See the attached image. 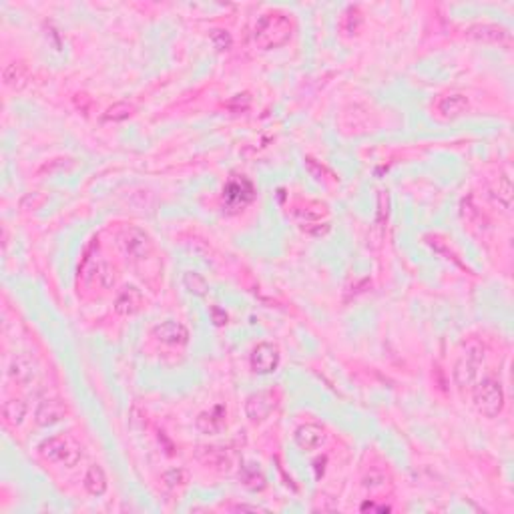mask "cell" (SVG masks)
<instances>
[{"mask_svg": "<svg viewBox=\"0 0 514 514\" xmlns=\"http://www.w3.org/2000/svg\"><path fill=\"white\" fill-rule=\"evenodd\" d=\"M189 480L187 472L183 468H173V470H167L163 474V482L169 486V488H177V486H185Z\"/></svg>", "mask_w": 514, "mask_h": 514, "instance_id": "24", "label": "cell"}, {"mask_svg": "<svg viewBox=\"0 0 514 514\" xmlns=\"http://www.w3.org/2000/svg\"><path fill=\"white\" fill-rule=\"evenodd\" d=\"M468 36H472L474 41H480V43L503 44V46H506V49L513 44V32L508 31L506 26H500V24H490V22H484V24H474L472 29H468Z\"/></svg>", "mask_w": 514, "mask_h": 514, "instance_id": "8", "label": "cell"}, {"mask_svg": "<svg viewBox=\"0 0 514 514\" xmlns=\"http://www.w3.org/2000/svg\"><path fill=\"white\" fill-rule=\"evenodd\" d=\"M296 444L300 446L301 450L306 452H311V450H318L323 444L326 440V432L323 428H320L318 424H301L300 428L296 430Z\"/></svg>", "mask_w": 514, "mask_h": 514, "instance_id": "14", "label": "cell"}, {"mask_svg": "<svg viewBox=\"0 0 514 514\" xmlns=\"http://www.w3.org/2000/svg\"><path fill=\"white\" fill-rule=\"evenodd\" d=\"M153 336L159 342L167 343V346H187L189 343V330L183 326L181 321H161L159 326L153 328Z\"/></svg>", "mask_w": 514, "mask_h": 514, "instance_id": "9", "label": "cell"}, {"mask_svg": "<svg viewBox=\"0 0 514 514\" xmlns=\"http://www.w3.org/2000/svg\"><path fill=\"white\" fill-rule=\"evenodd\" d=\"M141 306H143V293L137 288L127 286L119 291L115 300V311L119 316H133L141 310Z\"/></svg>", "mask_w": 514, "mask_h": 514, "instance_id": "15", "label": "cell"}, {"mask_svg": "<svg viewBox=\"0 0 514 514\" xmlns=\"http://www.w3.org/2000/svg\"><path fill=\"white\" fill-rule=\"evenodd\" d=\"M362 510H380V513H384V510H390L388 506H378L374 503H364L362 504Z\"/></svg>", "mask_w": 514, "mask_h": 514, "instance_id": "30", "label": "cell"}, {"mask_svg": "<svg viewBox=\"0 0 514 514\" xmlns=\"http://www.w3.org/2000/svg\"><path fill=\"white\" fill-rule=\"evenodd\" d=\"M64 416H66V408L59 400H44L41 402V406L36 408V422L44 428L59 424Z\"/></svg>", "mask_w": 514, "mask_h": 514, "instance_id": "16", "label": "cell"}, {"mask_svg": "<svg viewBox=\"0 0 514 514\" xmlns=\"http://www.w3.org/2000/svg\"><path fill=\"white\" fill-rule=\"evenodd\" d=\"M474 406L480 412L482 416L496 418L504 408V390L503 384L494 378V376H486L482 378L478 384L474 386Z\"/></svg>", "mask_w": 514, "mask_h": 514, "instance_id": "2", "label": "cell"}, {"mask_svg": "<svg viewBox=\"0 0 514 514\" xmlns=\"http://www.w3.org/2000/svg\"><path fill=\"white\" fill-rule=\"evenodd\" d=\"M39 454L44 460L56 462L71 468L81 460V446L69 436H51L39 444Z\"/></svg>", "mask_w": 514, "mask_h": 514, "instance_id": "3", "label": "cell"}, {"mask_svg": "<svg viewBox=\"0 0 514 514\" xmlns=\"http://www.w3.org/2000/svg\"><path fill=\"white\" fill-rule=\"evenodd\" d=\"M183 283H185V288L189 289L193 296H205L207 289H209L205 278H201V276L195 273V271H187V273L183 276Z\"/></svg>", "mask_w": 514, "mask_h": 514, "instance_id": "22", "label": "cell"}, {"mask_svg": "<svg viewBox=\"0 0 514 514\" xmlns=\"http://www.w3.org/2000/svg\"><path fill=\"white\" fill-rule=\"evenodd\" d=\"M233 510H251V513H257V510H263V508H259V506H247V504H237V506H233Z\"/></svg>", "mask_w": 514, "mask_h": 514, "instance_id": "31", "label": "cell"}, {"mask_svg": "<svg viewBox=\"0 0 514 514\" xmlns=\"http://www.w3.org/2000/svg\"><path fill=\"white\" fill-rule=\"evenodd\" d=\"M326 462H328L326 456H321V458H318V460L313 462V468H316V478H318V480H320L321 476H323V470H326L323 466H326Z\"/></svg>", "mask_w": 514, "mask_h": 514, "instance_id": "29", "label": "cell"}, {"mask_svg": "<svg viewBox=\"0 0 514 514\" xmlns=\"http://www.w3.org/2000/svg\"><path fill=\"white\" fill-rule=\"evenodd\" d=\"M209 313H211V320H213L215 326H225V323H227V313H225L221 308L213 306V308L209 310Z\"/></svg>", "mask_w": 514, "mask_h": 514, "instance_id": "28", "label": "cell"}, {"mask_svg": "<svg viewBox=\"0 0 514 514\" xmlns=\"http://www.w3.org/2000/svg\"><path fill=\"white\" fill-rule=\"evenodd\" d=\"M26 76H29V71L22 63H11L2 73L4 85L11 86V89H22L26 85Z\"/></svg>", "mask_w": 514, "mask_h": 514, "instance_id": "19", "label": "cell"}, {"mask_svg": "<svg viewBox=\"0 0 514 514\" xmlns=\"http://www.w3.org/2000/svg\"><path fill=\"white\" fill-rule=\"evenodd\" d=\"M482 358H484V348L480 346V342L470 340L468 343H464V350H462L460 358L456 362V368H454L456 384L460 388H466V386H472L476 382Z\"/></svg>", "mask_w": 514, "mask_h": 514, "instance_id": "4", "label": "cell"}, {"mask_svg": "<svg viewBox=\"0 0 514 514\" xmlns=\"http://www.w3.org/2000/svg\"><path fill=\"white\" fill-rule=\"evenodd\" d=\"M2 416H4V420H6L9 424L19 426V424H22L24 416H26V404L22 402L21 398H11V400H6L4 406H2Z\"/></svg>", "mask_w": 514, "mask_h": 514, "instance_id": "18", "label": "cell"}, {"mask_svg": "<svg viewBox=\"0 0 514 514\" xmlns=\"http://www.w3.org/2000/svg\"><path fill=\"white\" fill-rule=\"evenodd\" d=\"M362 12L360 9H356V6H350L348 11L343 12L342 16V31L343 34H356V32L360 31V26H362Z\"/></svg>", "mask_w": 514, "mask_h": 514, "instance_id": "21", "label": "cell"}, {"mask_svg": "<svg viewBox=\"0 0 514 514\" xmlns=\"http://www.w3.org/2000/svg\"><path fill=\"white\" fill-rule=\"evenodd\" d=\"M256 199V187L247 177H233L223 187V205L229 211H239Z\"/></svg>", "mask_w": 514, "mask_h": 514, "instance_id": "5", "label": "cell"}, {"mask_svg": "<svg viewBox=\"0 0 514 514\" xmlns=\"http://www.w3.org/2000/svg\"><path fill=\"white\" fill-rule=\"evenodd\" d=\"M199 458H201L203 464L219 472H231L233 466H236V454L229 448H217V446L201 448Z\"/></svg>", "mask_w": 514, "mask_h": 514, "instance_id": "12", "label": "cell"}, {"mask_svg": "<svg viewBox=\"0 0 514 514\" xmlns=\"http://www.w3.org/2000/svg\"><path fill=\"white\" fill-rule=\"evenodd\" d=\"M291 34H293V24L288 16L271 12V14H263L257 21L253 39L259 49L273 51V49H281L283 44H288Z\"/></svg>", "mask_w": 514, "mask_h": 514, "instance_id": "1", "label": "cell"}, {"mask_svg": "<svg viewBox=\"0 0 514 514\" xmlns=\"http://www.w3.org/2000/svg\"><path fill=\"white\" fill-rule=\"evenodd\" d=\"M85 488H86V493L91 494V496H103V494L107 493V488H109L107 474H105V470H103L101 466L93 464V466L86 470Z\"/></svg>", "mask_w": 514, "mask_h": 514, "instance_id": "17", "label": "cell"}, {"mask_svg": "<svg viewBox=\"0 0 514 514\" xmlns=\"http://www.w3.org/2000/svg\"><path fill=\"white\" fill-rule=\"evenodd\" d=\"M279 360H281V356H279L278 346L271 342L257 343L249 358L251 370L256 374H273L279 368Z\"/></svg>", "mask_w": 514, "mask_h": 514, "instance_id": "7", "label": "cell"}, {"mask_svg": "<svg viewBox=\"0 0 514 514\" xmlns=\"http://www.w3.org/2000/svg\"><path fill=\"white\" fill-rule=\"evenodd\" d=\"M119 243H121V249L123 253L131 259H145L149 256L151 249H153V243H151V237L139 229V227H128L125 229L121 237H119Z\"/></svg>", "mask_w": 514, "mask_h": 514, "instance_id": "6", "label": "cell"}, {"mask_svg": "<svg viewBox=\"0 0 514 514\" xmlns=\"http://www.w3.org/2000/svg\"><path fill=\"white\" fill-rule=\"evenodd\" d=\"M468 99L460 93H450V95L440 96L436 103V113L440 119L444 121H454V119L462 117L468 111Z\"/></svg>", "mask_w": 514, "mask_h": 514, "instance_id": "11", "label": "cell"}, {"mask_svg": "<svg viewBox=\"0 0 514 514\" xmlns=\"http://www.w3.org/2000/svg\"><path fill=\"white\" fill-rule=\"evenodd\" d=\"M239 478L243 482V486L249 490H263L266 488V476L257 470L256 466H241L239 470Z\"/></svg>", "mask_w": 514, "mask_h": 514, "instance_id": "20", "label": "cell"}, {"mask_svg": "<svg viewBox=\"0 0 514 514\" xmlns=\"http://www.w3.org/2000/svg\"><path fill=\"white\" fill-rule=\"evenodd\" d=\"M498 201H503L504 207H510V201H513V185L506 175L498 179Z\"/></svg>", "mask_w": 514, "mask_h": 514, "instance_id": "25", "label": "cell"}, {"mask_svg": "<svg viewBox=\"0 0 514 514\" xmlns=\"http://www.w3.org/2000/svg\"><path fill=\"white\" fill-rule=\"evenodd\" d=\"M276 396L271 392H259L253 396L247 398L246 402V414L251 422H263L276 408Z\"/></svg>", "mask_w": 514, "mask_h": 514, "instance_id": "10", "label": "cell"}, {"mask_svg": "<svg viewBox=\"0 0 514 514\" xmlns=\"http://www.w3.org/2000/svg\"><path fill=\"white\" fill-rule=\"evenodd\" d=\"M211 41H213L215 49L217 51H227V49H231V34L227 31H213L211 32Z\"/></svg>", "mask_w": 514, "mask_h": 514, "instance_id": "26", "label": "cell"}, {"mask_svg": "<svg viewBox=\"0 0 514 514\" xmlns=\"http://www.w3.org/2000/svg\"><path fill=\"white\" fill-rule=\"evenodd\" d=\"M225 416H227V410L221 404H217L207 412H201L197 418V428L201 430L203 434H219L225 428Z\"/></svg>", "mask_w": 514, "mask_h": 514, "instance_id": "13", "label": "cell"}, {"mask_svg": "<svg viewBox=\"0 0 514 514\" xmlns=\"http://www.w3.org/2000/svg\"><path fill=\"white\" fill-rule=\"evenodd\" d=\"M306 167H308V171H310V175L313 177V179H316V181H321V179H323V177H321V175H323V167L318 165V163L311 159V157L306 159Z\"/></svg>", "mask_w": 514, "mask_h": 514, "instance_id": "27", "label": "cell"}, {"mask_svg": "<svg viewBox=\"0 0 514 514\" xmlns=\"http://www.w3.org/2000/svg\"><path fill=\"white\" fill-rule=\"evenodd\" d=\"M133 111H135L133 105H128V103H117V105L109 107V111L105 113V119H107V121H125V119L133 115Z\"/></svg>", "mask_w": 514, "mask_h": 514, "instance_id": "23", "label": "cell"}]
</instances>
